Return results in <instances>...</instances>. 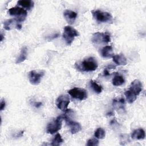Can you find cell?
I'll use <instances>...</instances> for the list:
<instances>
[{
	"label": "cell",
	"instance_id": "8fae6325",
	"mask_svg": "<svg viewBox=\"0 0 146 146\" xmlns=\"http://www.w3.org/2000/svg\"><path fill=\"white\" fill-rule=\"evenodd\" d=\"M142 87L141 82L138 79H135L131 82L128 90L137 96L142 90Z\"/></svg>",
	"mask_w": 146,
	"mask_h": 146
},
{
	"label": "cell",
	"instance_id": "7402d4cb",
	"mask_svg": "<svg viewBox=\"0 0 146 146\" xmlns=\"http://www.w3.org/2000/svg\"><path fill=\"white\" fill-rule=\"evenodd\" d=\"M17 22H18L16 21V19L15 18L14 19H7L3 23L4 29L5 30H7V31L10 30L11 27H12V26H13V25L14 24V23H17Z\"/></svg>",
	"mask_w": 146,
	"mask_h": 146
},
{
	"label": "cell",
	"instance_id": "5bb4252c",
	"mask_svg": "<svg viewBox=\"0 0 146 146\" xmlns=\"http://www.w3.org/2000/svg\"><path fill=\"white\" fill-rule=\"evenodd\" d=\"M145 137V133L143 129L138 128L134 130L131 135V137L135 140L144 139Z\"/></svg>",
	"mask_w": 146,
	"mask_h": 146
},
{
	"label": "cell",
	"instance_id": "484cf974",
	"mask_svg": "<svg viewBox=\"0 0 146 146\" xmlns=\"http://www.w3.org/2000/svg\"><path fill=\"white\" fill-rule=\"evenodd\" d=\"M42 103L41 102H35L34 104V106L36 108H39L42 106Z\"/></svg>",
	"mask_w": 146,
	"mask_h": 146
},
{
	"label": "cell",
	"instance_id": "2e32d148",
	"mask_svg": "<svg viewBox=\"0 0 146 146\" xmlns=\"http://www.w3.org/2000/svg\"><path fill=\"white\" fill-rule=\"evenodd\" d=\"M27 55V48L26 47L24 46L21 48L20 54L19 56L17 58L15 63L19 64L23 62L26 59Z\"/></svg>",
	"mask_w": 146,
	"mask_h": 146
},
{
	"label": "cell",
	"instance_id": "277c9868",
	"mask_svg": "<svg viewBox=\"0 0 146 146\" xmlns=\"http://www.w3.org/2000/svg\"><path fill=\"white\" fill-rule=\"evenodd\" d=\"M63 117L62 115L58 116L55 119L52 120L48 123L46 127V132L50 134H54L60 129L62 125Z\"/></svg>",
	"mask_w": 146,
	"mask_h": 146
},
{
	"label": "cell",
	"instance_id": "f546056e",
	"mask_svg": "<svg viewBox=\"0 0 146 146\" xmlns=\"http://www.w3.org/2000/svg\"><path fill=\"white\" fill-rule=\"evenodd\" d=\"M1 39H0V40L2 42V40H3V38H4V36H3V35L2 34V33H1Z\"/></svg>",
	"mask_w": 146,
	"mask_h": 146
},
{
	"label": "cell",
	"instance_id": "8992f818",
	"mask_svg": "<svg viewBox=\"0 0 146 146\" xmlns=\"http://www.w3.org/2000/svg\"><path fill=\"white\" fill-rule=\"evenodd\" d=\"M91 40L95 44L107 43L111 41V36L108 33L96 32L93 34Z\"/></svg>",
	"mask_w": 146,
	"mask_h": 146
},
{
	"label": "cell",
	"instance_id": "ac0fdd59",
	"mask_svg": "<svg viewBox=\"0 0 146 146\" xmlns=\"http://www.w3.org/2000/svg\"><path fill=\"white\" fill-rule=\"evenodd\" d=\"M124 82L125 80L123 76L120 75H115L112 80V84L115 86H120L122 85L124 83Z\"/></svg>",
	"mask_w": 146,
	"mask_h": 146
},
{
	"label": "cell",
	"instance_id": "9c48e42d",
	"mask_svg": "<svg viewBox=\"0 0 146 146\" xmlns=\"http://www.w3.org/2000/svg\"><path fill=\"white\" fill-rule=\"evenodd\" d=\"M62 116L63 117V119L65 120L66 124L70 128V131L72 134H75L81 131L82 127L80 123L71 120L70 116L66 112H65V114L63 115Z\"/></svg>",
	"mask_w": 146,
	"mask_h": 146
},
{
	"label": "cell",
	"instance_id": "cb8c5ba5",
	"mask_svg": "<svg viewBox=\"0 0 146 146\" xmlns=\"http://www.w3.org/2000/svg\"><path fill=\"white\" fill-rule=\"evenodd\" d=\"M99 145V141L96 139H90L87 141L86 145L87 146H97Z\"/></svg>",
	"mask_w": 146,
	"mask_h": 146
},
{
	"label": "cell",
	"instance_id": "f1b7e54d",
	"mask_svg": "<svg viewBox=\"0 0 146 146\" xmlns=\"http://www.w3.org/2000/svg\"><path fill=\"white\" fill-rule=\"evenodd\" d=\"M23 134V131H21V132H19L18 133H17V135H16V137H19V136H22Z\"/></svg>",
	"mask_w": 146,
	"mask_h": 146
},
{
	"label": "cell",
	"instance_id": "ffe728a7",
	"mask_svg": "<svg viewBox=\"0 0 146 146\" xmlns=\"http://www.w3.org/2000/svg\"><path fill=\"white\" fill-rule=\"evenodd\" d=\"M63 142V140L60 134L58 133L57 134L55 135V136L54 137L53 139L52 140L51 145L52 146H59L61 145Z\"/></svg>",
	"mask_w": 146,
	"mask_h": 146
},
{
	"label": "cell",
	"instance_id": "d6986e66",
	"mask_svg": "<svg viewBox=\"0 0 146 146\" xmlns=\"http://www.w3.org/2000/svg\"><path fill=\"white\" fill-rule=\"evenodd\" d=\"M124 95L125 96V98L127 99L128 103L129 104L133 103L137 98V96L135 95L134 94H133L132 92H131L129 90L125 91Z\"/></svg>",
	"mask_w": 146,
	"mask_h": 146
},
{
	"label": "cell",
	"instance_id": "44dd1931",
	"mask_svg": "<svg viewBox=\"0 0 146 146\" xmlns=\"http://www.w3.org/2000/svg\"><path fill=\"white\" fill-rule=\"evenodd\" d=\"M90 84L92 90L95 91V92L97 94H100L102 91V87L101 86L98 84L96 82L93 80H91L90 82Z\"/></svg>",
	"mask_w": 146,
	"mask_h": 146
},
{
	"label": "cell",
	"instance_id": "7c38bea8",
	"mask_svg": "<svg viewBox=\"0 0 146 146\" xmlns=\"http://www.w3.org/2000/svg\"><path fill=\"white\" fill-rule=\"evenodd\" d=\"M63 16L68 23L72 24L76 19L77 13L71 10H66L63 13Z\"/></svg>",
	"mask_w": 146,
	"mask_h": 146
},
{
	"label": "cell",
	"instance_id": "83f0119b",
	"mask_svg": "<svg viewBox=\"0 0 146 146\" xmlns=\"http://www.w3.org/2000/svg\"><path fill=\"white\" fill-rule=\"evenodd\" d=\"M16 28L18 30H20L22 28V25L20 23H17V25H16Z\"/></svg>",
	"mask_w": 146,
	"mask_h": 146
},
{
	"label": "cell",
	"instance_id": "6da1fadb",
	"mask_svg": "<svg viewBox=\"0 0 146 146\" xmlns=\"http://www.w3.org/2000/svg\"><path fill=\"white\" fill-rule=\"evenodd\" d=\"M98 62L94 57L87 58L83 61L75 64V68L81 72L95 71L98 68Z\"/></svg>",
	"mask_w": 146,
	"mask_h": 146
},
{
	"label": "cell",
	"instance_id": "4316f807",
	"mask_svg": "<svg viewBox=\"0 0 146 146\" xmlns=\"http://www.w3.org/2000/svg\"><path fill=\"white\" fill-rule=\"evenodd\" d=\"M108 75H110V73H109L108 70L106 68L104 70V76H108Z\"/></svg>",
	"mask_w": 146,
	"mask_h": 146
},
{
	"label": "cell",
	"instance_id": "7a4b0ae2",
	"mask_svg": "<svg viewBox=\"0 0 146 146\" xmlns=\"http://www.w3.org/2000/svg\"><path fill=\"white\" fill-rule=\"evenodd\" d=\"M78 35V31L72 26H66L64 27L63 38L67 45H71L75 38Z\"/></svg>",
	"mask_w": 146,
	"mask_h": 146
},
{
	"label": "cell",
	"instance_id": "d4e9b609",
	"mask_svg": "<svg viewBox=\"0 0 146 146\" xmlns=\"http://www.w3.org/2000/svg\"><path fill=\"white\" fill-rule=\"evenodd\" d=\"M6 106V103L5 101L3 99H2L1 101V105H0V110L1 111H3Z\"/></svg>",
	"mask_w": 146,
	"mask_h": 146
},
{
	"label": "cell",
	"instance_id": "9a60e30c",
	"mask_svg": "<svg viewBox=\"0 0 146 146\" xmlns=\"http://www.w3.org/2000/svg\"><path fill=\"white\" fill-rule=\"evenodd\" d=\"M101 55L103 58H112L114 54H113L112 46H106L103 47V48L101 50Z\"/></svg>",
	"mask_w": 146,
	"mask_h": 146
},
{
	"label": "cell",
	"instance_id": "4fadbf2b",
	"mask_svg": "<svg viewBox=\"0 0 146 146\" xmlns=\"http://www.w3.org/2000/svg\"><path fill=\"white\" fill-rule=\"evenodd\" d=\"M112 59L113 61L118 66H125L127 64V59L122 53L114 55L112 56Z\"/></svg>",
	"mask_w": 146,
	"mask_h": 146
},
{
	"label": "cell",
	"instance_id": "5b68a950",
	"mask_svg": "<svg viewBox=\"0 0 146 146\" xmlns=\"http://www.w3.org/2000/svg\"><path fill=\"white\" fill-rule=\"evenodd\" d=\"M91 13L93 17L99 22H110L112 19V17L110 13L102 11L99 10H92Z\"/></svg>",
	"mask_w": 146,
	"mask_h": 146
},
{
	"label": "cell",
	"instance_id": "603a6c76",
	"mask_svg": "<svg viewBox=\"0 0 146 146\" xmlns=\"http://www.w3.org/2000/svg\"><path fill=\"white\" fill-rule=\"evenodd\" d=\"M94 136L96 139H102L106 136V132L102 128H98L94 133Z\"/></svg>",
	"mask_w": 146,
	"mask_h": 146
},
{
	"label": "cell",
	"instance_id": "52a82bcc",
	"mask_svg": "<svg viewBox=\"0 0 146 146\" xmlns=\"http://www.w3.org/2000/svg\"><path fill=\"white\" fill-rule=\"evenodd\" d=\"M45 72L44 70H32L29 72L28 77L30 83L36 86L40 82L42 78L44 76Z\"/></svg>",
	"mask_w": 146,
	"mask_h": 146
},
{
	"label": "cell",
	"instance_id": "30bf717a",
	"mask_svg": "<svg viewBox=\"0 0 146 146\" xmlns=\"http://www.w3.org/2000/svg\"><path fill=\"white\" fill-rule=\"evenodd\" d=\"M55 103L58 109L65 112L70 103V98L66 95H61L58 97Z\"/></svg>",
	"mask_w": 146,
	"mask_h": 146
},
{
	"label": "cell",
	"instance_id": "e0dca14e",
	"mask_svg": "<svg viewBox=\"0 0 146 146\" xmlns=\"http://www.w3.org/2000/svg\"><path fill=\"white\" fill-rule=\"evenodd\" d=\"M17 4L26 10H30L34 7V2L31 0H20L17 2Z\"/></svg>",
	"mask_w": 146,
	"mask_h": 146
},
{
	"label": "cell",
	"instance_id": "ba28073f",
	"mask_svg": "<svg viewBox=\"0 0 146 146\" xmlns=\"http://www.w3.org/2000/svg\"><path fill=\"white\" fill-rule=\"evenodd\" d=\"M68 94L73 98L83 100L87 98V93L86 90L80 87H74L68 91Z\"/></svg>",
	"mask_w": 146,
	"mask_h": 146
},
{
	"label": "cell",
	"instance_id": "3957f363",
	"mask_svg": "<svg viewBox=\"0 0 146 146\" xmlns=\"http://www.w3.org/2000/svg\"><path fill=\"white\" fill-rule=\"evenodd\" d=\"M9 13L10 15H14L15 17V19L18 22H23L27 15L26 10L19 6L13 7L9 9Z\"/></svg>",
	"mask_w": 146,
	"mask_h": 146
}]
</instances>
